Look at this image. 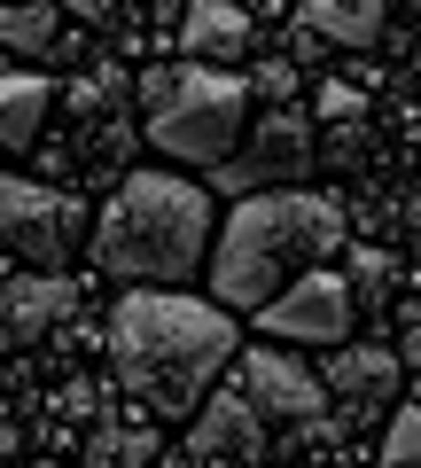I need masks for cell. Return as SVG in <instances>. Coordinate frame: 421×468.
<instances>
[{
    "instance_id": "19",
    "label": "cell",
    "mask_w": 421,
    "mask_h": 468,
    "mask_svg": "<svg viewBox=\"0 0 421 468\" xmlns=\"http://www.w3.org/2000/svg\"><path fill=\"white\" fill-rule=\"evenodd\" d=\"M421 461V406H398V421L383 430V468H414Z\"/></svg>"
},
{
    "instance_id": "10",
    "label": "cell",
    "mask_w": 421,
    "mask_h": 468,
    "mask_svg": "<svg viewBox=\"0 0 421 468\" xmlns=\"http://www.w3.org/2000/svg\"><path fill=\"white\" fill-rule=\"evenodd\" d=\"M180 48H187L195 70H235L250 55V8H226V0L180 8Z\"/></svg>"
},
{
    "instance_id": "12",
    "label": "cell",
    "mask_w": 421,
    "mask_h": 468,
    "mask_svg": "<svg viewBox=\"0 0 421 468\" xmlns=\"http://www.w3.org/2000/svg\"><path fill=\"white\" fill-rule=\"evenodd\" d=\"M383 24H390V8H374V0H304L297 8V32L312 48H374Z\"/></svg>"
},
{
    "instance_id": "22",
    "label": "cell",
    "mask_w": 421,
    "mask_h": 468,
    "mask_svg": "<svg viewBox=\"0 0 421 468\" xmlns=\"http://www.w3.org/2000/svg\"><path fill=\"white\" fill-rule=\"evenodd\" d=\"M359 156H367V125H336V141H328V165H336V172H352Z\"/></svg>"
},
{
    "instance_id": "23",
    "label": "cell",
    "mask_w": 421,
    "mask_h": 468,
    "mask_svg": "<svg viewBox=\"0 0 421 468\" xmlns=\"http://www.w3.org/2000/svg\"><path fill=\"white\" fill-rule=\"evenodd\" d=\"M16 452H24V430H16V421H0V468L16 461Z\"/></svg>"
},
{
    "instance_id": "8",
    "label": "cell",
    "mask_w": 421,
    "mask_h": 468,
    "mask_svg": "<svg viewBox=\"0 0 421 468\" xmlns=\"http://www.w3.org/2000/svg\"><path fill=\"white\" fill-rule=\"evenodd\" d=\"M86 289L70 273H8L0 282V344H39L79 313Z\"/></svg>"
},
{
    "instance_id": "14",
    "label": "cell",
    "mask_w": 421,
    "mask_h": 468,
    "mask_svg": "<svg viewBox=\"0 0 421 468\" xmlns=\"http://www.w3.org/2000/svg\"><path fill=\"white\" fill-rule=\"evenodd\" d=\"M55 110V79L39 70H0V149H32Z\"/></svg>"
},
{
    "instance_id": "3",
    "label": "cell",
    "mask_w": 421,
    "mask_h": 468,
    "mask_svg": "<svg viewBox=\"0 0 421 468\" xmlns=\"http://www.w3.org/2000/svg\"><path fill=\"white\" fill-rule=\"evenodd\" d=\"M211 242V196L180 172H125L94 218V266L118 282H187Z\"/></svg>"
},
{
    "instance_id": "21",
    "label": "cell",
    "mask_w": 421,
    "mask_h": 468,
    "mask_svg": "<svg viewBox=\"0 0 421 468\" xmlns=\"http://www.w3.org/2000/svg\"><path fill=\"white\" fill-rule=\"evenodd\" d=\"M321 110H328V125H359L367 117V94L343 86V79H321Z\"/></svg>"
},
{
    "instance_id": "16",
    "label": "cell",
    "mask_w": 421,
    "mask_h": 468,
    "mask_svg": "<svg viewBox=\"0 0 421 468\" xmlns=\"http://www.w3.org/2000/svg\"><path fill=\"white\" fill-rule=\"evenodd\" d=\"M336 282L352 289V304H383L390 289H398V250H383V242H352Z\"/></svg>"
},
{
    "instance_id": "4",
    "label": "cell",
    "mask_w": 421,
    "mask_h": 468,
    "mask_svg": "<svg viewBox=\"0 0 421 468\" xmlns=\"http://www.w3.org/2000/svg\"><path fill=\"white\" fill-rule=\"evenodd\" d=\"M141 117H149V149L180 156V165H219L242 141V117H250V94H242L235 70H195V63H164L141 79Z\"/></svg>"
},
{
    "instance_id": "11",
    "label": "cell",
    "mask_w": 421,
    "mask_h": 468,
    "mask_svg": "<svg viewBox=\"0 0 421 468\" xmlns=\"http://www.w3.org/2000/svg\"><path fill=\"white\" fill-rule=\"evenodd\" d=\"M242 165H250L258 180H297V172L312 165V125H304V110H266Z\"/></svg>"
},
{
    "instance_id": "18",
    "label": "cell",
    "mask_w": 421,
    "mask_h": 468,
    "mask_svg": "<svg viewBox=\"0 0 421 468\" xmlns=\"http://www.w3.org/2000/svg\"><path fill=\"white\" fill-rule=\"evenodd\" d=\"M63 101H70V117H86V125L118 117V101H125V70H118V63H94V70H79V79L63 86Z\"/></svg>"
},
{
    "instance_id": "24",
    "label": "cell",
    "mask_w": 421,
    "mask_h": 468,
    "mask_svg": "<svg viewBox=\"0 0 421 468\" xmlns=\"http://www.w3.org/2000/svg\"><path fill=\"white\" fill-rule=\"evenodd\" d=\"M297 468H343V461H297Z\"/></svg>"
},
{
    "instance_id": "1",
    "label": "cell",
    "mask_w": 421,
    "mask_h": 468,
    "mask_svg": "<svg viewBox=\"0 0 421 468\" xmlns=\"http://www.w3.org/2000/svg\"><path fill=\"white\" fill-rule=\"evenodd\" d=\"M110 359H118V383L141 390L156 414H195L211 375L235 359V320L203 297L141 289L110 313Z\"/></svg>"
},
{
    "instance_id": "25",
    "label": "cell",
    "mask_w": 421,
    "mask_h": 468,
    "mask_svg": "<svg viewBox=\"0 0 421 468\" xmlns=\"http://www.w3.org/2000/svg\"><path fill=\"white\" fill-rule=\"evenodd\" d=\"M203 468H235V461H203Z\"/></svg>"
},
{
    "instance_id": "13",
    "label": "cell",
    "mask_w": 421,
    "mask_h": 468,
    "mask_svg": "<svg viewBox=\"0 0 421 468\" xmlns=\"http://www.w3.org/2000/svg\"><path fill=\"white\" fill-rule=\"evenodd\" d=\"M398 375L405 367L390 359L383 344H336L321 390H336V399H352V406H374V399H398Z\"/></svg>"
},
{
    "instance_id": "2",
    "label": "cell",
    "mask_w": 421,
    "mask_h": 468,
    "mask_svg": "<svg viewBox=\"0 0 421 468\" xmlns=\"http://www.w3.org/2000/svg\"><path fill=\"white\" fill-rule=\"evenodd\" d=\"M343 250V211L336 196H304V187H281V196H250L226 211L219 242H211V297L219 313H258V304L281 297L289 266L304 258H336Z\"/></svg>"
},
{
    "instance_id": "5",
    "label": "cell",
    "mask_w": 421,
    "mask_h": 468,
    "mask_svg": "<svg viewBox=\"0 0 421 468\" xmlns=\"http://www.w3.org/2000/svg\"><path fill=\"white\" fill-rule=\"evenodd\" d=\"M79 227H86L79 196H63L47 180H24V172H0V258H24L32 273H63Z\"/></svg>"
},
{
    "instance_id": "15",
    "label": "cell",
    "mask_w": 421,
    "mask_h": 468,
    "mask_svg": "<svg viewBox=\"0 0 421 468\" xmlns=\"http://www.w3.org/2000/svg\"><path fill=\"white\" fill-rule=\"evenodd\" d=\"M156 461H164L156 421H101L86 437V468H156Z\"/></svg>"
},
{
    "instance_id": "9",
    "label": "cell",
    "mask_w": 421,
    "mask_h": 468,
    "mask_svg": "<svg viewBox=\"0 0 421 468\" xmlns=\"http://www.w3.org/2000/svg\"><path fill=\"white\" fill-rule=\"evenodd\" d=\"M266 452V421L242 406V390H211V399L187 414V461H235V468H258Z\"/></svg>"
},
{
    "instance_id": "17",
    "label": "cell",
    "mask_w": 421,
    "mask_h": 468,
    "mask_svg": "<svg viewBox=\"0 0 421 468\" xmlns=\"http://www.w3.org/2000/svg\"><path fill=\"white\" fill-rule=\"evenodd\" d=\"M55 32H63V8H47V0L0 8V55H55Z\"/></svg>"
},
{
    "instance_id": "20",
    "label": "cell",
    "mask_w": 421,
    "mask_h": 468,
    "mask_svg": "<svg viewBox=\"0 0 421 468\" xmlns=\"http://www.w3.org/2000/svg\"><path fill=\"white\" fill-rule=\"evenodd\" d=\"M242 94H266L273 110H289V94H297V70H289L281 55H266V63H258L250 79H242Z\"/></svg>"
},
{
    "instance_id": "7",
    "label": "cell",
    "mask_w": 421,
    "mask_h": 468,
    "mask_svg": "<svg viewBox=\"0 0 421 468\" xmlns=\"http://www.w3.org/2000/svg\"><path fill=\"white\" fill-rule=\"evenodd\" d=\"M242 359V406H250L258 421H297V430H312V421L328 414V390L321 375L304 367V359H289V351H235Z\"/></svg>"
},
{
    "instance_id": "6",
    "label": "cell",
    "mask_w": 421,
    "mask_h": 468,
    "mask_svg": "<svg viewBox=\"0 0 421 468\" xmlns=\"http://www.w3.org/2000/svg\"><path fill=\"white\" fill-rule=\"evenodd\" d=\"M352 313H359L352 289H343L328 266H312V273H297V282H281V297L258 304V320H266L273 344H328V351L352 335Z\"/></svg>"
}]
</instances>
